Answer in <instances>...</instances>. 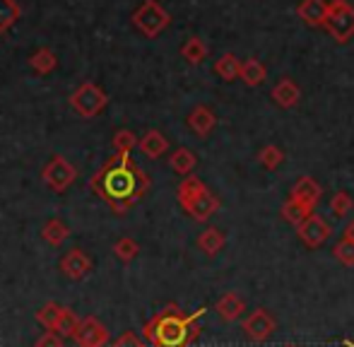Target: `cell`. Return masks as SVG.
Listing matches in <instances>:
<instances>
[{"label": "cell", "instance_id": "obj_30", "mask_svg": "<svg viewBox=\"0 0 354 347\" xmlns=\"http://www.w3.org/2000/svg\"><path fill=\"white\" fill-rule=\"evenodd\" d=\"M258 162H261L263 169L268 171H275L277 167L284 162V152L277 145H266L261 152H258Z\"/></svg>", "mask_w": 354, "mask_h": 347}, {"label": "cell", "instance_id": "obj_26", "mask_svg": "<svg viewBox=\"0 0 354 347\" xmlns=\"http://www.w3.org/2000/svg\"><path fill=\"white\" fill-rule=\"evenodd\" d=\"M56 53L51 51V48H39L37 53H34L32 58H29V66L34 68V71L39 73V75H48V73L56 68Z\"/></svg>", "mask_w": 354, "mask_h": 347}, {"label": "cell", "instance_id": "obj_19", "mask_svg": "<svg viewBox=\"0 0 354 347\" xmlns=\"http://www.w3.org/2000/svg\"><path fill=\"white\" fill-rule=\"evenodd\" d=\"M196 165H198L196 152L188 150V147H178V150H174V155L169 157V167H171L178 176H191Z\"/></svg>", "mask_w": 354, "mask_h": 347}, {"label": "cell", "instance_id": "obj_28", "mask_svg": "<svg viewBox=\"0 0 354 347\" xmlns=\"http://www.w3.org/2000/svg\"><path fill=\"white\" fill-rule=\"evenodd\" d=\"M61 314H63V306L61 304H53V301H48V304H44L41 309L37 311V321L44 326V328L56 330L58 321H61Z\"/></svg>", "mask_w": 354, "mask_h": 347}, {"label": "cell", "instance_id": "obj_23", "mask_svg": "<svg viewBox=\"0 0 354 347\" xmlns=\"http://www.w3.org/2000/svg\"><path fill=\"white\" fill-rule=\"evenodd\" d=\"M41 236L46 244L51 246H61L63 241L71 236V229H68V225L63 220H58V217H53V220H48L46 225L41 227Z\"/></svg>", "mask_w": 354, "mask_h": 347}, {"label": "cell", "instance_id": "obj_17", "mask_svg": "<svg viewBox=\"0 0 354 347\" xmlns=\"http://www.w3.org/2000/svg\"><path fill=\"white\" fill-rule=\"evenodd\" d=\"M138 147H140V152H142V155H147L149 160H157V157H162V155H167V152H169V140L162 135V133L152 128V131H147L140 138Z\"/></svg>", "mask_w": 354, "mask_h": 347}, {"label": "cell", "instance_id": "obj_13", "mask_svg": "<svg viewBox=\"0 0 354 347\" xmlns=\"http://www.w3.org/2000/svg\"><path fill=\"white\" fill-rule=\"evenodd\" d=\"M214 126H217V116H214V111L210 106H205V104H198V106L188 113V128H191L198 138H207L214 131Z\"/></svg>", "mask_w": 354, "mask_h": 347}, {"label": "cell", "instance_id": "obj_34", "mask_svg": "<svg viewBox=\"0 0 354 347\" xmlns=\"http://www.w3.org/2000/svg\"><path fill=\"white\" fill-rule=\"evenodd\" d=\"M333 256H335L342 265H354V241L347 239V236H342V239L335 244V249H333Z\"/></svg>", "mask_w": 354, "mask_h": 347}, {"label": "cell", "instance_id": "obj_22", "mask_svg": "<svg viewBox=\"0 0 354 347\" xmlns=\"http://www.w3.org/2000/svg\"><path fill=\"white\" fill-rule=\"evenodd\" d=\"M268 77V71L266 66H263L261 61H256V58H248V61L241 63V75H239V80H243V85L248 87H258L263 85Z\"/></svg>", "mask_w": 354, "mask_h": 347}, {"label": "cell", "instance_id": "obj_8", "mask_svg": "<svg viewBox=\"0 0 354 347\" xmlns=\"http://www.w3.org/2000/svg\"><path fill=\"white\" fill-rule=\"evenodd\" d=\"M73 340L77 343V347H109V330L99 319L87 316L80 321Z\"/></svg>", "mask_w": 354, "mask_h": 347}, {"label": "cell", "instance_id": "obj_25", "mask_svg": "<svg viewBox=\"0 0 354 347\" xmlns=\"http://www.w3.org/2000/svg\"><path fill=\"white\" fill-rule=\"evenodd\" d=\"M181 56L186 58L191 66H201L207 58V44L201 37H188L186 44L181 46Z\"/></svg>", "mask_w": 354, "mask_h": 347}, {"label": "cell", "instance_id": "obj_24", "mask_svg": "<svg viewBox=\"0 0 354 347\" xmlns=\"http://www.w3.org/2000/svg\"><path fill=\"white\" fill-rule=\"evenodd\" d=\"M241 63L243 61H239L234 53H224V56L217 58V63H214V73H217L224 82H232L241 75Z\"/></svg>", "mask_w": 354, "mask_h": 347}, {"label": "cell", "instance_id": "obj_27", "mask_svg": "<svg viewBox=\"0 0 354 347\" xmlns=\"http://www.w3.org/2000/svg\"><path fill=\"white\" fill-rule=\"evenodd\" d=\"M22 17V8L15 0H0V34L8 32Z\"/></svg>", "mask_w": 354, "mask_h": 347}, {"label": "cell", "instance_id": "obj_35", "mask_svg": "<svg viewBox=\"0 0 354 347\" xmlns=\"http://www.w3.org/2000/svg\"><path fill=\"white\" fill-rule=\"evenodd\" d=\"M109 347H149V345L145 343V340L138 338L136 333H131V330H128V333L118 335V338L113 340V343L109 345Z\"/></svg>", "mask_w": 354, "mask_h": 347}, {"label": "cell", "instance_id": "obj_37", "mask_svg": "<svg viewBox=\"0 0 354 347\" xmlns=\"http://www.w3.org/2000/svg\"><path fill=\"white\" fill-rule=\"evenodd\" d=\"M345 236H347V239H352V241H354V220L345 227Z\"/></svg>", "mask_w": 354, "mask_h": 347}, {"label": "cell", "instance_id": "obj_11", "mask_svg": "<svg viewBox=\"0 0 354 347\" xmlns=\"http://www.w3.org/2000/svg\"><path fill=\"white\" fill-rule=\"evenodd\" d=\"M289 198H294V200L304 203V205H308V207H313V210H316V205L321 203V198H323V188H321V183H318L316 178L301 176L297 183H294Z\"/></svg>", "mask_w": 354, "mask_h": 347}, {"label": "cell", "instance_id": "obj_6", "mask_svg": "<svg viewBox=\"0 0 354 347\" xmlns=\"http://www.w3.org/2000/svg\"><path fill=\"white\" fill-rule=\"evenodd\" d=\"M41 176H44V183H46V186L51 188L53 193H63L75 181L77 171H75V167L66 160V157L53 155L51 162L44 167Z\"/></svg>", "mask_w": 354, "mask_h": 347}, {"label": "cell", "instance_id": "obj_38", "mask_svg": "<svg viewBox=\"0 0 354 347\" xmlns=\"http://www.w3.org/2000/svg\"><path fill=\"white\" fill-rule=\"evenodd\" d=\"M347 347H354V345H352V343H347Z\"/></svg>", "mask_w": 354, "mask_h": 347}, {"label": "cell", "instance_id": "obj_33", "mask_svg": "<svg viewBox=\"0 0 354 347\" xmlns=\"http://www.w3.org/2000/svg\"><path fill=\"white\" fill-rule=\"evenodd\" d=\"M330 210L335 212V217H347L354 210V200L347 191H337L330 200Z\"/></svg>", "mask_w": 354, "mask_h": 347}, {"label": "cell", "instance_id": "obj_15", "mask_svg": "<svg viewBox=\"0 0 354 347\" xmlns=\"http://www.w3.org/2000/svg\"><path fill=\"white\" fill-rule=\"evenodd\" d=\"M272 102L277 104V106L282 109H294L299 104V99H301V89L294 80H289V77H282L280 82H277L275 87H272L270 92Z\"/></svg>", "mask_w": 354, "mask_h": 347}, {"label": "cell", "instance_id": "obj_39", "mask_svg": "<svg viewBox=\"0 0 354 347\" xmlns=\"http://www.w3.org/2000/svg\"><path fill=\"white\" fill-rule=\"evenodd\" d=\"M287 347H294V345H287Z\"/></svg>", "mask_w": 354, "mask_h": 347}, {"label": "cell", "instance_id": "obj_7", "mask_svg": "<svg viewBox=\"0 0 354 347\" xmlns=\"http://www.w3.org/2000/svg\"><path fill=\"white\" fill-rule=\"evenodd\" d=\"M241 328H243V333H246L248 340H253V343H263V340H268L272 333H275L277 321L272 319L268 309H256L241 321Z\"/></svg>", "mask_w": 354, "mask_h": 347}, {"label": "cell", "instance_id": "obj_4", "mask_svg": "<svg viewBox=\"0 0 354 347\" xmlns=\"http://www.w3.org/2000/svg\"><path fill=\"white\" fill-rule=\"evenodd\" d=\"M171 22V15L157 3V0H145L140 8L133 12V24L145 34V37L154 39L164 32Z\"/></svg>", "mask_w": 354, "mask_h": 347}, {"label": "cell", "instance_id": "obj_31", "mask_svg": "<svg viewBox=\"0 0 354 347\" xmlns=\"http://www.w3.org/2000/svg\"><path fill=\"white\" fill-rule=\"evenodd\" d=\"M138 138L133 131H118L116 135H113V152L116 155H131L133 150L138 147Z\"/></svg>", "mask_w": 354, "mask_h": 347}, {"label": "cell", "instance_id": "obj_10", "mask_svg": "<svg viewBox=\"0 0 354 347\" xmlns=\"http://www.w3.org/2000/svg\"><path fill=\"white\" fill-rule=\"evenodd\" d=\"M61 270L68 280L80 282L92 272V259L84 254L82 249H71L66 256L61 259Z\"/></svg>", "mask_w": 354, "mask_h": 347}, {"label": "cell", "instance_id": "obj_21", "mask_svg": "<svg viewBox=\"0 0 354 347\" xmlns=\"http://www.w3.org/2000/svg\"><path fill=\"white\" fill-rule=\"evenodd\" d=\"M280 212H282V220H284V222H289L292 227H299L301 222H306L308 217L313 215V207L304 205V203L294 200V198H287Z\"/></svg>", "mask_w": 354, "mask_h": 347}, {"label": "cell", "instance_id": "obj_9", "mask_svg": "<svg viewBox=\"0 0 354 347\" xmlns=\"http://www.w3.org/2000/svg\"><path fill=\"white\" fill-rule=\"evenodd\" d=\"M297 234L308 249H321V246L328 241V236H330V225H328L321 215L313 212L306 222H301V225L297 227Z\"/></svg>", "mask_w": 354, "mask_h": 347}, {"label": "cell", "instance_id": "obj_32", "mask_svg": "<svg viewBox=\"0 0 354 347\" xmlns=\"http://www.w3.org/2000/svg\"><path fill=\"white\" fill-rule=\"evenodd\" d=\"M80 321H82V319H77L71 309H66V306H63L61 321H58V326H56V330H53V333H58L61 338H75V330H77Z\"/></svg>", "mask_w": 354, "mask_h": 347}, {"label": "cell", "instance_id": "obj_5", "mask_svg": "<svg viewBox=\"0 0 354 347\" xmlns=\"http://www.w3.org/2000/svg\"><path fill=\"white\" fill-rule=\"evenodd\" d=\"M106 104H109L106 92L99 85H94V82H82L71 97V106L82 118H94Z\"/></svg>", "mask_w": 354, "mask_h": 347}, {"label": "cell", "instance_id": "obj_29", "mask_svg": "<svg viewBox=\"0 0 354 347\" xmlns=\"http://www.w3.org/2000/svg\"><path fill=\"white\" fill-rule=\"evenodd\" d=\"M113 254H116V259L121 263H131L138 259L140 246H138V241L131 239V236H123V239H118L116 244H113Z\"/></svg>", "mask_w": 354, "mask_h": 347}, {"label": "cell", "instance_id": "obj_36", "mask_svg": "<svg viewBox=\"0 0 354 347\" xmlns=\"http://www.w3.org/2000/svg\"><path fill=\"white\" fill-rule=\"evenodd\" d=\"M34 347H66V345H63L61 335L53 333V330H46V333L37 340V345H34Z\"/></svg>", "mask_w": 354, "mask_h": 347}, {"label": "cell", "instance_id": "obj_18", "mask_svg": "<svg viewBox=\"0 0 354 347\" xmlns=\"http://www.w3.org/2000/svg\"><path fill=\"white\" fill-rule=\"evenodd\" d=\"M217 314L222 316V321H227V323H232V321H236L239 316L243 314V309H246V304H243V299L236 294V292H227V294L219 297L217 301Z\"/></svg>", "mask_w": 354, "mask_h": 347}, {"label": "cell", "instance_id": "obj_12", "mask_svg": "<svg viewBox=\"0 0 354 347\" xmlns=\"http://www.w3.org/2000/svg\"><path fill=\"white\" fill-rule=\"evenodd\" d=\"M328 8H330L328 0H301L297 8V15L308 27H326Z\"/></svg>", "mask_w": 354, "mask_h": 347}, {"label": "cell", "instance_id": "obj_1", "mask_svg": "<svg viewBox=\"0 0 354 347\" xmlns=\"http://www.w3.org/2000/svg\"><path fill=\"white\" fill-rule=\"evenodd\" d=\"M149 186V176L131 160V155H116L89 178V188L118 215L136 205Z\"/></svg>", "mask_w": 354, "mask_h": 347}, {"label": "cell", "instance_id": "obj_2", "mask_svg": "<svg viewBox=\"0 0 354 347\" xmlns=\"http://www.w3.org/2000/svg\"><path fill=\"white\" fill-rule=\"evenodd\" d=\"M203 314L205 309H198L196 314L186 316L176 304H167L145 323L142 335L152 347H188L201 333L198 319Z\"/></svg>", "mask_w": 354, "mask_h": 347}, {"label": "cell", "instance_id": "obj_16", "mask_svg": "<svg viewBox=\"0 0 354 347\" xmlns=\"http://www.w3.org/2000/svg\"><path fill=\"white\" fill-rule=\"evenodd\" d=\"M207 191V186L201 181L198 176H186L181 181V186H178V191H176V198H178V205L183 207V210H188V207L193 205V203L198 200V198L203 196V193Z\"/></svg>", "mask_w": 354, "mask_h": 347}, {"label": "cell", "instance_id": "obj_14", "mask_svg": "<svg viewBox=\"0 0 354 347\" xmlns=\"http://www.w3.org/2000/svg\"><path fill=\"white\" fill-rule=\"evenodd\" d=\"M219 207H222V200H219V196H217V193H212L210 188H207V191L203 193V196L198 198V200L193 203V205L188 207L186 212L196 222H207L214 215V212L219 210Z\"/></svg>", "mask_w": 354, "mask_h": 347}, {"label": "cell", "instance_id": "obj_3", "mask_svg": "<svg viewBox=\"0 0 354 347\" xmlns=\"http://www.w3.org/2000/svg\"><path fill=\"white\" fill-rule=\"evenodd\" d=\"M326 29L333 37V41L347 44L354 37V5L347 0H330V8H328V19Z\"/></svg>", "mask_w": 354, "mask_h": 347}, {"label": "cell", "instance_id": "obj_20", "mask_svg": "<svg viewBox=\"0 0 354 347\" xmlns=\"http://www.w3.org/2000/svg\"><path fill=\"white\" fill-rule=\"evenodd\" d=\"M224 244H227V236H224V232H219L217 227H207V229L198 236V249L205 256H217L219 251L224 249Z\"/></svg>", "mask_w": 354, "mask_h": 347}]
</instances>
